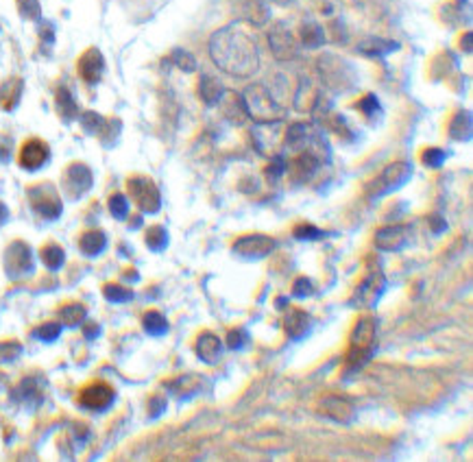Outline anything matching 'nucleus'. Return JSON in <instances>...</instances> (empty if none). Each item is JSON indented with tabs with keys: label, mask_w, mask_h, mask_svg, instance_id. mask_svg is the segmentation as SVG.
<instances>
[{
	"label": "nucleus",
	"mask_w": 473,
	"mask_h": 462,
	"mask_svg": "<svg viewBox=\"0 0 473 462\" xmlns=\"http://www.w3.org/2000/svg\"><path fill=\"white\" fill-rule=\"evenodd\" d=\"M231 251L242 260H264L275 251V240L264 234H249L235 240Z\"/></svg>",
	"instance_id": "9d476101"
},
{
	"label": "nucleus",
	"mask_w": 473,
	"mask_h": 462,
	"mask_svg": "<svg viewBox=\"0 0 473 462\" xmlns=\"http://www.w3.org/2000/svg\"><path fill=\"white\" fill-rule=\"evenodd\" d=\"M247 343H249V331L242 329V327L231 329V331L227 334V347L233 349V351H235V349H245Z\"/></svg>",
	"instance_id": "a18cd8bd"
},
{
	"label": "nucleus",
	"mask_w": 473,
	"mask_h": 462,
	"mask_svg": "<svg viewBox=\"0 0 473 462\" xmlns=\"http://www.w3.org/2000/svg\"><path fill=\"white\" fill-rule=\"evenodd\" d=\"M126 188H129V194L133 197L140 211H144V214H157L161 207V194L149 177H142V174L131 177V179L126 181Z\"/></svg>",
	"instance_id": "39448f33"
},
{
	"label": "nucleus",
	"mask_w": 473,
	"mask_h": 462,
	"mask_svg": "<svg viewBox=\"0 0 473 462\" xmlns=\"http://www.w3.org/2000/svg\"><path fill=\"white\" fill-rule=\"evenodd\" d=\"M293 236H295L297 240H301V242H310V240L323 238V236H325V231H321L319 227H314V225H310V223H301V225L295 227Z\"/></svg>",
	"instance_id": "79ce46f5"
},
{
	"label": "nucleus",
	"mask_w": 473,
	"mask_h": 462,
	"mask_svg": "<svg viewBox=\"0 0 473 462\" xmlns=\"http://www.w3.org/2000/svg\"><path fill=\"white\" fill-rule=\"evenodd\" d=\"M103 295L107 301H112V304H126V301L133 299V292L129 288L120 286V283H107L103 288Z\"/></svg>",
	"instance_id": "58836bf2"
},
{
	"label": "nucleus",
	"mask_w": 473,
	"mask_h": 462,
	"mask_svg": "<svg viewBox=\"0 0 473 462\" xmlns=\"http://www.w3.org/2000/svg\"><path fill=\"white\" fill-rule=\"evenodd\" d=\"M170 61H173L179 70H184V73H194V70H196V59L190 55L188 50H181V48L173 50Z\"/></svg>",
	"instance_id": "a19ab883"
},
{
	"label": "nucleus",
	"mask_w": 473,
	"mask_h": 462,
	"mask_svg": "<svg viewBox=\"0 0 473 462\" xmlns=\"http://www.w3.org/2000/svg\"><path fill=\"white\" fill-rule=\"evenodd\" d=\"M223 94H225V87H223V83L218 81L216 77L203 75L201 79H198V96H201V100L205 105H210V107H212V105L221 103Z\"/></svg>",
	"instance_id": "a878e982"
},
{
	"label": "nucleus",
	"mask_w": 473,
	"mask_h": 462,
	"mask_svg": "<svg viewBox=\"0 0 473 462\" xmlns=\"http://www.w3.org/2000/svg\"><path fill=\"white\" fill-rule=\"evenodd\" d=\"M77 73L87 85H96L105 73V59L99 48H87L77 61Z\"/></svg>",
	"instance_id": "dca6fc26"
},
{
	"label": "nucleus",
	"mask_w": 473,
	"mask_h": 462,
	"mask_svg": "<svg viewBox=\"0 0 473 462\" xmlns=\"http://www.w3.org/2000/svg\"><path fill=\"white\" fill-rule=\"evenodd\" d=\"M293 295L297 299H303V297H312L314 295V283L307 279V277H299L295 283H293Z\"/></svg>",
	"instance_id": "de8ad7c7"
},
{
	"label": "nucleus",
	"mask_w": 473,
	"mask_h": 462,
	"mask_svg": "<svg viewBox=\"0 0 473 462\" xmlns=\"http://www.w3.org/2000/svg\"><path fill=\"white\" fill-rule=\"evenodd\" d=\"M284 327L290 341H303L312 329V316L303 310H288L284 318Z\"/></svg>",
	"instance_id": "a211bd4d"
},
{
	"label": "nucleus",
	"mask_w": 473,
	"mask_h": 462,
	"mask_svg": "<svg viewBox=\"0 0 473 462\" xmlns=\"http://www.w3.org/2000/svg\"><path fill=\"white\" fill-rule=\"evenodd\" d=\"M384 290H386V277L381 275L379 269L377 271L371 269L365 275V279L358 283V288H356V292L351 297V306L354 308H362V310H369V308H373L377 304L379 297L384 295Z\"/></svg>",
	"instance_id": "423d86ee"
},
{
	"label": "nucleus",
	"mask_w": 473,
	"mask_h": 462,
	"mask_svg": "<svg viewBox=\"0 0 473 462\" xmlns=\"http://www.w3.org/2000/svg\"><path fill=\"white\" fill-rule=\"evenodd\" d=\"M460 46H465V52L469 55L471 52V33H465V42L460 40Z\"/></svg>",
	"instance_id": "5fc2aeb1"
},
{
	"label": "nucleus",
	"mask_w": 473,
	"mask_h": 462,
	"mask_svg": "<svg viewBox=\"0 0 473 462\" xmlns=\"http://www.w3.org/2000/svg\"><path fill=\"white\" fill-rule=\"evenodd\" d=\"M81 127L89 135H103L105 127H107V120L96 112H83L81 114Z\"/></svg>",
	"instance_id": "c9c22d12"
},
{
	"label": "nucleus",
	"mask_w": 473,
	"mask_h": 462,
	"mask_svg": "<svg viewBox=\"0 0 473 462\" xmlns=\"http://www.w3.org/2000/svg\"><path fill=\"white\" fill-rule=\"evenodd\" d=\"M50 157V149L44 140H38V137H31L27 140L20 153H17V164H20L24 170H40Z\"/></svg>",
	"instance_id": "2eb2a0df"
},
{
	"label": "nucleus",
	"mask_w": 473,
	"mask_h": 462,
	"mask_svg": "<svg viewBox=\"0 0 473 462\" xmlns=\"http://www.w3.org/2000/svg\"><path fill=\"white\" fill-rule=\"evenodd\" d=\"M445 159H447V153L443 149H436V147L425 149L423 155H421V162L428 168H441L445 164Z\"/></svg>",
	"instance_id": "37998d69"
},
{
	"label": "nucleus",
	"mask_w": 473,
	"mask_h": 462,
	"mask_svg": "<svg viewBox=\"0 0 473 462\" xmlns=\"http://www.w3.org/2000/svg\"><path fill=\"white\" fill-rule=\"evenodd\" d=\"M61 334V325L59 323H44L35 329V338H40L42 343H54Z\"/></svg>",
	"instance_id": "c03bdc74"
},
{
	"label": "nucleus",
	"mask_w": 473,
	"mask_h": 462,
	"mask_svg": "<svg viewBox=\"0 0 473 462\" xmlns=\"http://www.w3.org/2000/svg\"><path fill=\"white\" fill-rule=\"evenodd\" d=\"M13 399L20 403H40L42 401V390L38 386V382L33 380H22L17 384V388L13 390Z\"/></svg>",
	"instance_id": "7c9ffc66"
},
{
	"label": "nucleus",
	"mask_w": 473,
	"mask_h": 462,
	"mask_svg": "<svg viewBox=\"0 0 473 462\" xmlns=\"http://www.w3.org/2000/svg\"><path fill=\"white\" fill-rule=\"evenodd\" d=\"M399 48L397 42L393 40H384V38H367L358 44V50L365 57H386L391 52H395Z\"/></svg>",
	"instance_id": "b1692460"
},
{
	"label": "nucleus",
	"mask_w": 473,
	"mask_h": 462,
	"mask_svg": "<svg viewBox=\"0 0 473 462\" xmlns=\"http://www.w3.org/2000/svg\"><path fill=\"white\" fill-rule=\"evenodd\" d=\"M85 316H87V312H85V308H83L81 304H68V306H64V308L59 310L61 323L68 325V327H77V325H81V323L85 321Z\"/></svg>",
	"instance_id": "72a5a7b5"
},
{
	"label": "nucleus",
	"mask_w": 473,
	"mask_h": 462,
	"mask_svg": "<svg viewBox=\"0 0 473 462\" xmlns=\"http://www.w3.org/2000/svg\"><path fill=\"white\" fill-rule=\"evenodd\" d=\"M242 100L249 118L256 122H270V120H282L284 118V107L277 103L275 94H272L264 83L249 85L242 92Z\"/></svg>",
	"instance_id": "7ed1b4c3"
},
{
	"label": "nucleus",
	"mask_w": 473,
	"mask_h": 462,
	"mask_svg": "<svg viewBox=\"0 0 473 462\" xmlns=\"http://www.w3.org/2000/svg\"><path fill=\"white\" fill-rule=\"evenodd\" d=\"M323 92L319 90V85H314L310 79H301L299 90L295 94V107L299 112H312L321 105Z\"/></svg>",
	"instance_id": "412c9836"
},
{
	"label": "nucleus",
	"mask_w": 473,
	"mask_h": 462,
	"mask_svg": "<svg viewBox=\"0 0 473 462\" xmlns=\"http://www.w3.org/2000/svg\"><path fill=\"white\" fill-rule=\"evenodd\" d=\"M22 87H24V83L17 77H13V79H9L0 85V107L7 110V112L15 110V105L22 98Z\"/></svg>",
	"instance_id": "bb28decb"
},
{
	"label": "nucleus",
	"mask_w": 473,
	"mask_h": 462,
	"mask_svg": "<svg viewBox=\"0 0 473 462\" xmlns=\"http://www.w3.org/2000/svg\"><path fill=\"white\" fill-rule=\"evenodd\" d=\"M233 13L256 27H264L270 20V9L262 0H233Z\"/></svg>",
	"instance_id": "f3484780"
},
{
	"label": "nucleus",
	"mask_w": 473,
	"mask_h": 462,
	"mask_svg": "<svg viewBox=\"0 0 473 462\" xmlns=\"http://www.w3.org/2000/svg\"><path fill=\"white\" fill-rule=\"evenodd\" d=\"M22 353L20 343H0V364L13 362Z\"/></svg>",
	"instance_id": "49530a36"
},
{
	"label": "nucleus",
	"mask_w": 473,
	"mask_h": 462,
	"mask_svg": "<svg viewBox=\"0 0 473 462\" xmlns=\"http://www.w3.org/2000/svg\"><path fill=\"white\" fill-rule=\"evenodd\" d=\"M412 177V166L408 162H395V164H388L384 170H381L375 179H371L365 190H367V197L369 201H377L381 197H386V194L399 190L402 186H406Z\"/></svg>",
	"instance_id": "20e7f679"
},
{
	"label": "nucleus",
	"mask_w": 473,
	"mask_h": 462,
	"mask_svg": "<svg viewBox=\"0 0 473 462\" xmlns=\"http://www.w3.org/2000/svg\"><path fill=\"white\" fill-rule=\"evenodd\" d=\"M114 399H116L114 388L109 384H105V382L89 384L79 393V403L83 408H87V410H94V412L107 410V408L114 403Z\"/></svg>",
	"instance_id": "ddd939ff"
},
{
	"label": "nucleus",
	"mask_w": 473,
	"mask_h": 462,
	"mask_svg": "<svg viewBox=\"0 0 473 462\" xmlns=\"http://www.w3.org/2000/svg\"><path fill=\"white\" fill-rule=\"evenodd\" d=\"M54 107H57V114L66 122H72L79 116V105H77L75 96H72V92L64 85L57 87V92H54Z\"/></svg>",
	"instance_id": "393cba45"
},
{
	"label": "nucleus",
	"mask_w": 473,
	"mask_h": 462,
	"mask_svg": "<svg viewBox=\"0 0 473 462\" xmlns=\"http://www.w3.org/2000/svg\"><path fill=\"white\" fill-rule=\"evenodd\" d=\"M163 410H166V399H161V397L149 399V415H151L153 419H157Z\"/></svg>",
	"instance_id": "8fccbe9b"
},
{
	"label": "nucleus",
	"mask_w": 473,
	"mask_h": 462,
	"mask_svg": "<svg viewBox=\"0 0 473 462\" xmlns=\"http://www.w3.org/2000/svg\"><path fill=\"white\" fill-rule=\"evenodd\" d=\"M142 325H144V329H147L151 336H163L168 331V321H166V316H163L161 312H155V310H151V312H147L142 316Z\"/></svg>",
	"instance_id": "473e14b6"
},
{
	"label": "nucleus",
	"mask_w": 473,
	"mask_h": 462,
	"mask_svg": "<svg viewBox=\"0 0 473 462\" xmlns=\"http://www.w3.org/2000/svg\"><path fill=\"white\" fill-rule=\"evenodd\" d=\"M11 155V140H0V162H7Z\"/></svg>",
	"instance_id": "3c124183"
},
{
	"label": "nucleus",
	"mask_w": 473,
	"mask_h": 462,
	"mask_svg": "<svg viewBox=\"0 0 473 462\" xmlns=\"http://www.w3.org/2000/svg\"><path fill=\"white\" fill-rule=\"evenodd\" d=\"M210 55L214 64L231 77L245 79L258 73L260 68V50L256 40L235 24H229L212 35Z\"/></svg>",
	"instance_id": "f257e3e1"
},
{
	"label": "nucleus",
	"mask_w": 473,
	"mask_h": 462,
	"mask_svg": "<svg viewBox=\"0 0 473 462\" xmlns=\"http://www.w3.org/2000/svg\"><path fill=\"white\" fill-rule=\"evenodd\" d=\"M218 105H223V114L235 124H242L249 118L242 94H233V92L225 90V94H223V98H221V103H218Z\"/></svg>",
	"instance_id": "5701e85b"
},
{
	"label": "nucleus",
	"mask_w": 473,
	"mask_h": 462,
	"mask_svg": "<svg viewBox=\"0 0 473 462\" xmlns=\"http://www.w3.org/2000/svg\"><path fill=\"white\" fill-rule=\"evenodd\" d=\"M83 334H85V338H96V336L101 334V329H99V325H94V323H89V325H85V329H83Z\"/></svg>",
	"instance_id": "864d4df0"
},
{
	"label": "nucleus",
	"mask_w": 473,
	"mask_h": 462,
	"mask_svg": "<svg viewBox=\"0 0 473 462\" xmlns=\"http://www.w3.org/2000/svg\"><path fill=\"white\" fill-rule=\"evenodd\" d=\"M471 131H473V122H471V112L463 110L449 122V137L458 140V142H469L471 140Z\"/></svg>",
	"instance_id": "c85d7f7f"
},
{
	"label": "nucleus",
	"mask_w": 473,
	"mask_h": 462,
	"mask_svg": "<svg viewBox=\"0 0 473 462\" xmlns=\"http://www.w3.org/2000/svg\"><path fill=\"white\" fill-rule=\"evenodd\" d=\"M29 201L33 209L46 221H54L61 216V199L52 184H40L29 188Z\"/></svg>",
	"instance_id": "0eeeda50"
},
{
	"label": "nucleus",
	"mask_w": 473,
	"mask_h": 462,
	"mask_svg": "<svg viewBox=\"0 0 473 462\" xmlns=\"http://www.w3.org/2000/svg\"><path fill=\"white\" fill-rule=\"evenodd\" d=\"M92 184H94L92 170L81 162L70 164L64 172V179H61V188L66 192V197L72 199V201H77V199L83 197V194H87V190L92 188Z\"/></svg>",
	"instance_id": "6e6552de"
},
{
	"label": "nucleus",
	"mask_w": 473,
	"mask_h": 462,
	"mask_svg": "<svg viewBox=\"0 0 473 462\" xmlns=\"http://www.w3.org/2000/svg\"><path fill=\"white\" fill-rule=\"evenodd\" d=\"M282 129L284 122L282 120H270V122H256L251 135H253V144L256 149L264 155H275L279 142H282Z\"/></svg>",
	"instance_id": "f8f14e48"
},
{
	"label": "nucleus",
	"mask_w": 473,
	"mask_h": 462,
	"mask_svg": "<svg viewBox=\"0 0 473 462\" xmlns=\"http://www.w3.org/2000/svg\"><path fill=\"white\" fill-rule=\"evenodd\" d=\"M147 246L151 251H163L168 246V231L161 225H155L147 231Z\"/></svg>",
	"instance_id": "e433bc0d"
},
{
	"label": "nucleus",
	"mask_w": 473,
	"mask_h": 462,
	"mask_svg": "<svg viewBox=\"0 0 473 462\" xmlns=\"http://www.w3.org/2000/svg\"><path fill=\"white\" fill-rule=\"evenodd\" d=\"M321 410L334 419V421H340V423H349L356 415V408L351 401L342 399V397H323L321 401Z\"/></svg>",
	"instance_id": "4be33fe9"
},
{
	"label": "nucleus",
	"mask_w": 473,
	"mask_h": 462,
	"mask_svg": "<svg viewBox=\"0 0 473 462\" xmlns=\"http://www.w3.org/2000/svg\"><path fill=\"white\" fill-rule=\"evenodd\" d=\"M356 110L365 116L367 120L375 122V118L381 116V105H379V98L375 94H365L358 103H356Z\"/></svg>",
	"instance_id": "f704fd0d"
},
{
	"label": "nucleus",
	"mask_w": 473,
	"mask_h": 462,
	"mask_svg": "<svg viewBox=\"0 0 473 462\" xmlns=\"http://www.w3.org/2000/svg\"><path fill=\"white\" fill-rule=\"evenodd\" d=\"M375 321L371 316L360 318L354 325V331L349 336V349H347V364L349 371H360L362 366H367L375 353Z\"/></svg>",
	"instance_id": "f03ea898"
},
{
	"label": "nucleus",
	"mask_w": 473,
	"mask_h": 462,
	"mask_svg": "<svg viewBox=\"0 0 473 462\" xmlns=\"http://www.w3.org/2000/svg\"><path fill=\"white\" fill-rule=\"evenodd\" d=\"M430 223H432L430 227H432L434 234H441V231H445V229H447V223H445L441 216H430Z\"/></svg>",
	"instance_id": "603ef678"
},
{
	"label": "nucleus",
	"mask_w": 473,
	"mask_h": 462,
	"mask_svg": "<svg viewBox=\"0 0 473 462\" xmlns=\"http://www.w3.org/2000/svg\"><path fill=\"white\" fill-rule=\"evenodd\" d=\"M7 216H9V211H7V207H5L3 203H0V223H3V221H7Z\"/></svg>",
	"instance_id": "6e6d98bb"
},
{
	"label": "nucleus",
	"mask_w": 473,
	"mask_h": 462,
	"mask_svg": "<svg viewBox=\"0 0 473 462\" xmlns=\"http://www.w3.org/2000/svg\"><path fill=\"white\" fill-rule=\"evenodd\" d=\"M20 13L29 20H38L40 17V5L38 0H20Z\"/></svg>",
	"instance_id": "09e8293b"
},
{
	"label": "nucleus",
	"mask_w": 473,
	"mask_h": 462,
	"mask_svg": "<svg viewBox=\"0 0 473 462\" xmlns=\"http://www.w3.org/2000/svg\"><path fill=\"white\" fill-rule=\"evenodd\" d=\"M35 269L33 251L24 242H13L5 251V271L11 279H22L31 275Z\"/></svg>",
	"instance_id": "1a4fd4ad"
},
{
	"label": "nucleus",
	"mask_w": 473,
	"mask_h": 462,
	"mask_svg": "<svg viewBox=\"0 0 473 462\" xmlns=\"http://www.w3.org/2000/svg\"><path fill=\"white\" fill-rule=\"evenodd\" d=\"M264 172H266L268 184H279L282 177L286 174V157L279 155V153L270 155V164H268V168Z\"/></svg>",
	"instance_id": "4c0bfd02"
},
{
	"label": "nucleus",
	"mask_w": 473,
	"mask_h": 462,
	"mask_svg": "<svg viewBox=\"0 0 473 462\" xmlns=\"http://www.w3.org/2000/svg\"><path fill=\"white\" fill-rule=\"evenodd\" d=\"M40 258H42V262L46 264V269H48V271H59L61 266H64V262H66L64 248L57 246V244H46V246L42 248V251H40Z\"/></svg>",
	"instance_id": "2f4dec72"
},
{
	"label": "nucleus",
	"mask_w": 473,
	"mask_h": 462,
	"mask_svg": "<svg viewBox=\"0 0 473 462\" xmlns=\"http://www.w3.org/2000/svg\"><path fill=\"white\" fill-rule=\"evenodd\" d=\"M268 44L272 55H275L279 61H293L299 55V42L284 22L272 24L270 33H268Z\"/></svg>",
	"instance_id": "9b49d317"
},
{
	"label": "nucleus",
	"mask_w": 473,
	"mask_h": 462,
	"mask_svg": "<svg viewBox=\"0 0 473 462\" xmlns=\"http://www.w3.org/2000/svg\"><path fill=\"white\" fill-rule=\"evenodd\" d=\"M109 211H112V216L118 221H124L129 216V201H126L124 194L120 192L112 194V199H109Z\"/></svg>",
	"instance_id": "ea45409f"
},
{
	"label": "nucleus",
	"mask_w": 473,
	"mask_h": 462,
	"mask_svg": "<svg viewBox=\"0 0 473 462\" xmlns=\"http://www.w3.org/2000/svg\"><path fill=\"white\" fill-rule=\"evenodd\" d=\"M107 246V236L99 229H92V231H85V234L79 238V248L83 251V255H89V258H96L105 251Z\"/></svg>",
	"instance_id": "cd10ccee"
},
{
	"label": "nucleus",
	"mask_w": 473,
	"mask_h": 462,
	"mask_svg": "<svg viewBox=\"0 0 473 462\" xmlns=\"http://www.w3.org/2000/svg\"><path fill=\"white\" fill-rule=\"evenodd\" d=\"M194 351L198 355V360H203L205 364H216L218 360H221V355H223V343H221V338H218L216 334L203 331L196 338Z\"/></svg>",
	"instance_id": "6ab92c4d"
},
{
	"label": "nucleus",
	"mask_w": 473,
	"mask_h": 462,
	"mask_svg": "<svg viewBox=\"0 0 473 462\" xmlns=\"http://www.w3.org/2000/svg\"><path fill=\"white\" fill-rule=\"evenodd\" d=\"M325 42V31L319 22L314 20H305L301 24V44L305 48H319Z\"/></svg>",
	"instance_id": "c756f323"
},
{
	"label": "nucleus",
	"mask_w": 473,
	"mask_h": 462,
	"mask_svg": "<svg viewBox=\"0 0 473 462\" xmlns=\"http://www.w3.org/2000/svg\"><path fill=\"white\" fill-rule=\"evenodd\" d=\"M412 240V227L410 225H388L381 227L375 234V246L379 251H399L408 246Z\"/></svg>",
	"instance_id": "4468645a"
},
{
	"label": "nucleus",
	"mask_w": 473,
	"mask_h": 462,
	"mask_svg": "<svg viewBox=\"0 0 473 462\" xmlns=\"http://www.w3.org/2000/svg\"><path fill=\"white\" fill-rule=\"evenodd\" d=\"M163 386H166L168 393L177 395L179 399H190V397L198 395V390H201V386H203V378L194 375V373H188V375H181L177 380H170Z\"/></svg>",
	"instance_id": "aec40b11"
}]
</instances>
